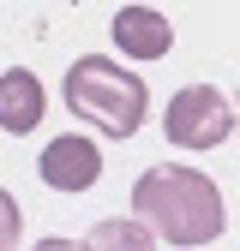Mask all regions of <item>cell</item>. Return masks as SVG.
<instances>
[{
    "instance_id": "obj_2",
    "label": "cell",
    "mask_w": 240,
    "mask_h": 251,
    "mask_svg": "<svg viewBox=\"0 0 240 251\" xmlns=\"http://www.w3.org/2000/svg\"><path fill=\"white\" fill-rule=\"evenodd\" d=\"M66 108L102 138H132L150 114V84L114 54H78L66 66Z\"/></svg>"
},
{
    "instance_id": "obj_5",
    "label": "cell",
    "mask_w": 240,
    "mask_h": 251,
    "mask_svg": "<svg viewBox=\"0 0 240 251\" xmlns=\"http://www.w3.org/2000/svg\"><path fill=\"white\" fill-rule=\"evenodd\" d=\"M108 36H114L120 54H132V60H162L174 48V24L156 6H120L114 24H108Z\"/></svg>"
},
{
    "instance_id": "obj_8",
    "label": "cell",
    "mask_w": 240,
    "mask_h": 251,
    "mask_svg": "<svg viewBox=\"0 0 240 251\" xmlns=\"http://www.w3.org/2000/svg\"><path fill=\"white\" fill-rule=\"evenodd\" d=\"M18 233H24V215H18L12 192L0 185V245H18Z\"/></svg>"
},
{
    "instance_id": "obj_7",
    "label": "cell",
    "mask_w": 240,
    "mask_h": 251,
    "mask_svg": "<svg viewBox=\"0 0 240 251\" xmlns=\"http://www.w3.org/2000/svg\"><path fill=\"white\" fill-rule=\"evenodd\" d=\"M90 245H120V251H144V245H156V227L144 222V215H108V222L90 227Z\"/></svg>"
},
{
    "instance_id": "obj_9",
    "label": "cell",
    "mask_w": 240,
    "mask_h": 251,
    "mask_svg": "<svg viewBox=\"0 0 240 251\" xmlns=\"http://www.w3.org/2000/svg\"><path fill=\"white\" fill-rule=\"evenodd\" d=\"M234 126H240V96H234Z\"/></svg>"
},
{
    "instance_id": "obj_1",
    "label": "cell",
    "mask_w": 240,
    "mask_h": 251,
    "mask_svg": "<svg viewBox=\"0 0 240 251\" xmlns=\"http://www.w3.org/2000/svg\"><path fill=\"white\" fill-rule=\"evenodd\" d=\"M132 209L156 227L162 245H216V233L228 227V203L216 192V179L180 162L144 168L132 185Z\"/></svg>"
},
{
    "instance_id": "obj_6",
    "label": "cell",
    "mask_w": 240,
    "mask_h": 251,
    "mask_svg": "<svg viewBox=\"0 0 240 251\" xmlns=\"http://www.w3.org/2000/svg\"><path fill=\"white\" fill-rule=\"evenodd\" d=\"M42 78L30 72V66H12V72H0V132H12V138H30L42 126Z\"/></svg>"
},
{
    "instance_id": "obj_4",
    "label": "cell",
    "mask_w": 240,
    "mask_h": 251,
    "mask_svg": "<svg viewBox=\"0 0 240 251\" xmlns=\"http://www.w3.org/2000/svg\"><path fill=\"white\" fill-rule=\"evenodd\" d=\"M36 174H42L48 192L78 198V192H90V185L102 179V144H96V138H84V132H60V138L42 144Z\"/></svg>"
},
{
    "instance_id": "obj_3",
    "label": "cell",
    "mask_w": 240,
    "mask_h": 251,
    "mask_svg": "<svg viewBox=\"0 0 240 251\" xmlns=\"http://www.w3.org/2000/svg\"><path fill=\"white\" fill-rule=\"evenodd\" d=\"M234 132V96H222L216 84H186L168 96L162 138L174 150H222Z\"/></svg>"
}]
</instances>
